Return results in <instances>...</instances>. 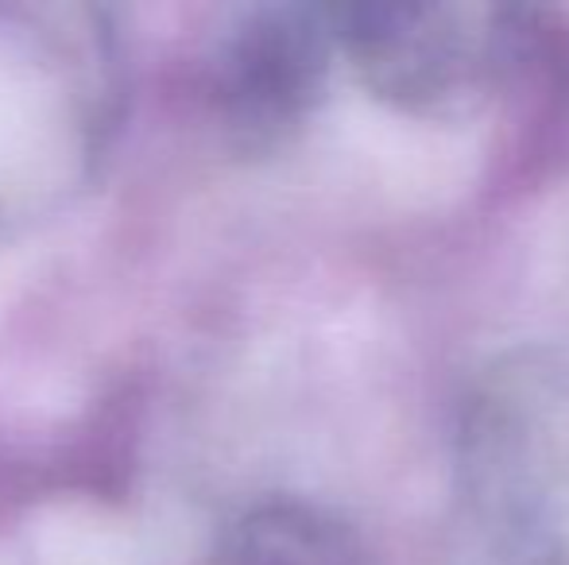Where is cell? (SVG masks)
Wrapping results in <instances>:
<instances>
[{
    "label": "cell",
    "mask_w": 569,
    "mask_h": 565,
    "mask_svg": "<svg viewBox=\"0 0 569 565\" xmlns=\"http://www.w3.org/2000/svg\"><path fill=\"white\" fill-rule=\"evenodd\" d=\"M330 23L372 98L415 117L477 109L535 36L531 12L508 4H345Z\"/></svg>",
    "instance_id": "1"
},
{
    "label": "cell",
    "mask_w": 569,
    "mask_h": 565,
    "mask_svg": "<svg viewBox=\"0 0 569 565\" xmlns=\"http://www.w3.org/2000/svg\"><path fill=\"white\" fill-rule=\"evenodd\" d=\"M333 59L330 8L256 4L232 16L210 59V93L232 140L248 151L291 140L322 101Z\"/></svg>",
    "instance_id": "2"
},
{
    "label": "cell",
    "mask_w": 569,
    "mask_h": 565,
    "mask_svg": "<svg viewBox=\"0 0 569 565\" xmlns=\"http://www.w3.org/2000/svg\"><path fill=\"white\" fill-rule=\"evenodd\" d=\"M221 565H372V554L326 507L271 500L232 523Z\"/></svg>",
    "instance_id": "3"
}]
</instances>
